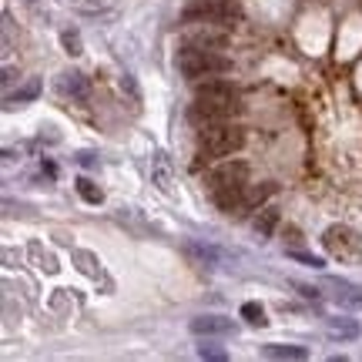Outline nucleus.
I'll return each mask as SVG.
<instances>
[{
  "label": "nucleus",
  "mask_w": 362,
  "mask_h": 362,
  "mask_svg": "<svg viewBox=\"0 0 362 362\" xmlns=\"http://www.w3.org/2000/svg\"><path fill=\"white\" fill-rule=\"evenodd\" d=\"M238 111H242V104H238V94H235L232 84H225V81L198 84V94H194L192 104V121L198 128L215 124V121H232Z\"/></svg>",
  "instance_id": "f257e3e1"
},
{
  "label": "nucleus",
  "mask_w": 362,
  "mask_h": 362,
  "mask_svg": "<svg viewBox=\"0 0 362 362\" xmlns=\"http://www.w3.org/2000/svg\"><path fill=\"white\" fill-rule=\"evenodd\" d=\"M242 144H245V131L232 121H215V124H205L198 131V148L208 158H228L235 151H242Z\"/></svg>",
  "instance_id": "f03ea898"
},
{
  "label": "nucleus",
  "mask_w": 362,
  "mask_h": 362,
  "mask_svg": "<svg viewBox=\"0 0 362 362\" xmlns=\"http://www.w3.org/2000/svg\"><path fill=\"white\" fill-rule=\"evenodd\" d=\"M228 67H232L228 64V57H221L218 51H208V47H194V44H188V47L178 54V71L192 81L225 74Z\"/></svg>",
  "instance_id": "7ed1b4c3"
},
{
  "label": "nucleus",
  "mask_w": 362,
  "mask_h": 362,
  "mask_svg": "<svg viewBox=\"0 0 362 362\" xmlns=\"http://www.w3.org/2000/svg\"><path fill=\"white\" fill-rule=\"evenodd\" d=\"M322 248L339 262H362V235L349 225H329L322 235Z\"/></svg>",
  "instance_id": "20e7f679"
},
{
  "label": "nucleus",
  "mask_w": 362,
  "mask_h": 362,
  "mask_svg": "<svg viewBox=\"0 0 362 362\" xmlns=\"http://www.w3.org/2000/svg\"><path fill=\"white\" fill-rule=\"evenodd\" d=\"M245 178H248V165L228 161V165H218L208 175V188L211 192H218V188H245Z\"/></svg>",
  "instance_id": "39448f33"
},
{
  "label": "nucleus",
  "mask_w": 362,
  "mask_h": 362,
  "mask_svg": "<svg viewBox=\"0 0 362 362\" xmlns=\"http://www.w3.org/2000/svg\"><path fill=\"white\" fill-rule=\"evenodd\" d=\"M188 44H194V47H208V51H221V47L228 44V30H225V24L205 21V24H198L192 34H188Z\"/></svg>",
  "instance_id": "423d86ee"
},
{
  "label": "nucleus",
  "mask_w": 362,
  "mask_h": 362,
  "mask_svg": "<svg viewBox=\"0 0 362 362\" xmlns=\"http://www.w3.org/2000/svg\"><path fill=\"white\" fill-rule=\"evenodd\" d=\"M151 181L158 185V192H165V194L175 192V168H171V158L165 151H158L151 158Z\"/></svg>",
  "instance_id": "0eeeda50"
},
{
  "label": "nucleus",
  "mask_w": 362,
  "mask_h": 362,
  "mask_svg": "<svg viewBox=\"0 0 362 362\" xmlns=\"http://www.w3.org/2000/svg\"><path fill=\"white\" fill-rule=\"evenodd\" d=\"M232 329H235L232 319H221V315H198V319H192L194 336H228Z\"/></svg>",
  "instance_id": "6e6552de"
},
{
  "label": "nucleus",
  "mask_w": 362,
  "mask_h": 362,
  "mask_svg": "<svg viewBox=\"0 0 362 362\" xmlns=\"http://www.w3.org/2000/svg\"><path fill=\"white\" fill-rule=\"evenodd\" d=\"M57 88H61V94H64V98H71V101H88L90 98V84H88V78H84V74H78V71H71V74H61V84H57Z\"/></svg>",
  "instance_id": "1a4fd4ad"
},
{
  "label": "nucleus",
  "mask_w": 362,
  "mask_h": 362,
  "mask_svg": "<svg viewBox=\"0 0 362 362\" xmlns=\"http://www.w3.org/2000/svg\"><path fill=\"white\" fill-rule=\"evenodd\" d=\"M262 356H269V359H292V362L309 359V352L302 349V346H279V342L265 346V349H262Z\"/></svg>",
  "instance_id": "9d476101"
},
{
  "label": "nucleus",
  "mask_w": 362,
  "mask_h": 362,
  "mask_svg": "<svg viewBox=\"0 0 362 362\" xmlns=\"http://www.w3.org/2000/svg\"><path fill=\"white\" fill-rule=\"evenodd\" d=\"M275 225H279V211H275V208H262L252 228H255V235H259V242H269L272 232H275Z\"/></svg>",
  "instance_id": "9b49d317"
},
{
  "label": "nucleus",
  "mask_w": 362,
  "mask_h": 362,
  "mask_svg": "<svg viewBox=\"0 0 362 362\" xmlns=\"http://www.w3.org/2000/svg\"><path fill=\"white\" fill-rule=\"evenodd\" d=\"M37 94H40V81H37V78H27V81H24V88H17L13 94H7V107H13V104L34 101Z\"/></svg>",
  "instance_id": "f8f14e48"
},
{
  "label": "nucleus",
  "mask_w": 362,
  "mask_h": 362,
  "mask_svg": "<svg viewBox=\"0 0 362 362\" xmlns=\"http://www.w3.org/2000/svg\"><path fill=\"white\" fill-rule=\"evenodd\" d=\"M269 194H275V185L265 181V185H255V188H245V208H259Z\"/></svg>",
  "instance_id": "ddd939ff"
},
{
  "label": "nucleus",
  "mask_w": 362,
  "mask_h": 362,
  "mask_svg": "<svg viewBox=\"0 0 362 362\" xmlns=\"http://www.w3.org/2000/svg\"><path fill=\"white\" fill-rule=\"evenodd\" d=\"M325 332H329L332 339H356V336H359V325L349 322V319H339V322L325 325Z\"/></svg>",
  "instance_id": "4468645a"
},
{
  "label": "nucleus",
  "mask_w": 362,
  "mask_h": 362,
  "mask_svg": "<svg viewBox=\"0 0 362 362\" xmlns=\"http://www.w3.org/2000/svg\"><path fill=\"white\" fill-rule=\"evenodd\" d=\"M78 194L88 202V205H101V202H104V192L90 178H78Z\"/></svg>",
  "instance_id": "2eb2a0df"
},
{
  "label": "nucleus",
  "mask_w": 362,
  "mask_h": 362,
  "mask_svg": "<svg viewBox=\"0 0 362 362\" xmlns=\"http://www.w3.org/2000/svg\"><path fill=\"white\" fill-rule=\"evenodd\" d=\"M242 319H245L248 325H259V329L269 322V319H265V309H262L259 302H245V305H242Z\"/></svg>",
  "instance_id": "dca6fc26"
},
{
  "label": "nucleus",
  "mask_w": 362,
  "mask_h": 362,
  "mask_svg": "<svg viewBox=\"0 0 362 362\" xmlns=\"http://www.w3.org/2000/svg\"><path fill=\"white\" fill-rule=\"evenodd\" d=\"M74 262H81V272H84V275L98 279V272H101V262L94 259L90 252H74Z\"/></svg>",
  "instance_id": "f3484780"
},
{
  "label": "nucleus",
  "mask_w": 362,
  "mask_h": 362,
  "mask_svg": "<svg viewBox=\"0 0 362 362\" xmlns=\"http://www.w3.org/2000/svg\"><path fill=\"white\" fill-rule=\"evenodd\" d=\"M61 44H64V51L71 54V57L84 54V44H81V34H78V30H64V34H61Z\"/></svg>",
  "instance_id": "a211bd4d"
},
{
  "label": "nucleus",
  "mask_w": 362,
  "mask_h": 362,
  "mask_svg": "<svg viewBox=\"0 0 362 362\" xmlns=\"http://www.w3.org/2000/svg\"><path fill=\"white\" fill-rule=\"evenodd\" d=\"M296 262H305V265H312V269H325V262L319 259V255H309V252H288Z\"/></svg>",
  "instance_id": "6ab92c4d"
},
{
  "label": "nucleus",
  "mask_w": 362,
  "mask_h": 362,
  "mask_svg": "<svg viewBox=\"0 0 362 362\" xmlns=\"http://www.w3.org/2000/svg\"><path fill=\"white\" fill-rule=\"evenodd\" d=\"M198 356H202V359H208V362H225V359H228V356H225L221 349H215V346H202V349H198Z\"/></svg>",
  "instance_id": "aec40b11"
},
{
  "label": "nucleus",
  "mask_w": 362,
  "mask_h": 362,
  "mask_svg": "<svg viewBox=\"0 0 362 362\" xmlns=\"http://www.w3.org/2000/svg\"><path fill=\"white\" fill-rule=\"evenodd\" d=\"M339 302H342V305H362V288H349V292H342Z\"/></svg>",
  "instance_id": "412c9836"
}]
</instances>
